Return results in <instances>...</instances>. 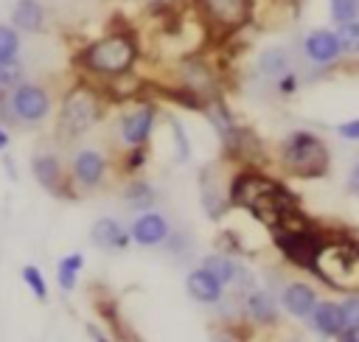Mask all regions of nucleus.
Returning <instances> with one entry per match:
<instances>
[{
  "instance_id": "nucleus-27",
  "label": "nucleus",
  "mask_w": 359,
  "mask_h": 342,
  "mask_svg": "<svg viewBox=\"0 0 359 342\" xmlns=\"http://www.w3.org/2000/svg\"><path fill=\"white\" fill-rule=\"evenodd\" d=\"M20 53V31L14 25H0V62H11Z\"/></svg>"
},
{
  "instance_id": "nucleus-8",
  "label": "nucleus",
  "mask_w": 359,
  "mask_h": 342,
  "mask_svg": "<svg viewBox=\"0 0 359 342\" xmlns=\"http://www.w3.org/2000/svg\"><path fill=\"white\" fill-rule=\"evenodd\" d=\"M300 56L309 62V67L325 73L342 62V48L334 28H311L300 39Z\"/></svg>"
},
{
  "instance_id": "nucleus-29",
  "label": "nucleus",
  "mask_w": 359,
  "mask_h": 342,
  "mask_svg": "<svg viewBox=\"0 0 359 342\" xmlns=\"http://www.w3.org/2000/svg\"><path fill=\"white\" fill-rule=\"evenodd\" d=\"M342 308V331H353L359 334V294H351L339 303Z\"/></svg>"
},
{
  "instance_id": "nucleus-22",
  "label": "nucleus",
  "mask_w": 359,
  "mask_h": 342,
  "mask_svg": "<svg viewBox=\"0 0 359 342\" xmlns=\"http://www.w3.org/2000/svg\"><path fill=\"white\" fill-rule=\"evenodd\" d=\"M81 264H84V258H81L79 252H73V255H67V258L59 261V272H56V278H59V286H62L65 292H70V289L76 286V275H79Z\"/></svg>"
},
{
  "instance_id": "nucleus-4",
  "label": "nucleus",
  "mask_w": 359,
  "mask_h": 342,
  "mask_svg": "<svg viewBox=\"0 0 359 342\" xmlns=\"http://www.w3.org/2000/svg\"><path fill=\"white\" fill-rule=\"evenodd\" d=\"M191 6L196 8L202 28L222 39L238 34L255 17V0H191Z\"/></svg>"
},
{
  "instance_id": "nucleus-2",
  "label": "nucleus",
  "mask_w": 359,
  "mask_h": 342,
  "mask_svg": "<svg viewBox=\"0 0 359 342\" xmlns=\"http://www.w3.org/2000/svg\"><path fill=\"white\" fill-rule=\"evenodd\" d=\"M280 165L297 179H320L331 168V154L320 135L294 129L280 140Z\"/></svg>"
},
{
  "instance_id": "nucleus-33",
  "label": "nucleus",
  "mask_w": 359,
  "mask_h": 342,
  "mask_svg": "<svg viewBox=\"0 0 359 342\" xmlns=\"http://www.w3.org/2000/svg\"><path fill=\"white\" fill-rule=\"evenodd\" d=\"M337 135H339L342 140H359V118L337 123Z\"/></svg>"
},
{
  "instance_id": "nucleus-17",
  "label": "nucleus",
  "mask_w": 359,
  "mask_h": 342,
  "mask_svg": "<svg viewBox=\"0 0 359 342\" xmlns=\"http://www.w3.org/2000/svg\"><path fill=\"white\" fill-rule=\"evenodd\" d=\"M90 235H93V241L98 244V247H107V249H123L126 244H129V233L115 221V219H98L95 224H93V230H90Z\"/></svg>"
},
{
  "instance_id": "nucleus-9",
  "label": "nucleus",
  "mask_w": 359,
  "mask_h": 342,
  "mask_svg": "<svg viewBox=\"0 0 359 342\" xmlns=\"http://www.w3.org/2000/svg\"><path fill=\"white\" fill-rule=\"evenodd\" d=\"M278 185L280 182H275V179H269V177H264L258 171H241V174L233 177V182L227 188V199H230V205H238V207L250 210L261 196L272 193Z\"/></svg>"
},
{
  "instance_id": "nucleus-1",
  "label": "nucleus",
  "mask_w": 359,
  "mask_h": 342,
  "mask_svg": "<svg viewBox=\"0 0 359 342\" xmlns=\"http://www.w3.org/2000/svg\"><path fill=\"white\" fill-rule=\"evenodd\" d=\"M135 59H137V39L132 31H112V34L90 42L79 53V64L84 70H90L95 76H107V78L126 76L132 70Z\"/></svg>"
},
{
  "instance_id": "nucleus-18",
  "label": "nucleus",
  "mask_w": 359,
  "mask_h": 342,
  "mask_svg": "<svg viewBox=\"0 0 359 342\" xmlns=\"http://www.w3.org/2000/svg\"><path fill=\"white\" fill-rule=\"evenodd\" d=\"M286 70H294L292 67V53L286 48H266L261 56H258V73L269 81H275L278 76H283Z\"/></svg>"
},
{
  "instance_id": "nucleus-14",
  "label": "nucleus",
  "mask_w": 359,
  "mask_h": 342,
  "mask_svg": "<svg viewBox=\"0 0 359 342\" xmlns=\"http://www.w3.org/2000/svg\"><path fill=\"white\" fill-rule=\"evenodd\" d=\"M314 306H317V294H314L311 286H306V283H289L283 289V308L292 317H303L306 320V317H311Z\"/></svg>"
},
{
  "instance_id": "nucleus-32",
  "label": "nucleus",
  "mask_w": 359,
  "mask_h": 342,
  "mask_svg": "<svg viewBox=\"0 0 359 342\" xmlns=\"http://www.w3.org/2000/svg\"><path fill=\"white\" fill-rule=\"evenodd\" d=\"M297 87H300V76H297V70H286L283 76L275 78V90H278L280 95H294Z\"/></svg>"
},
{
  "instance_id": "nucleus-24",
  "label": "nucleus",
  "mask_w": 359,
  "mask_h": 342,
  "mask_svg": "<svg viewBox=\"0 0 359 342\" xmlns=\"http://www.w3.org/2000/svg\"><path fill=\"white\" fill-rule=\"evenodd\" d=\"M205 269H208L222 286L236 278V264H233L230 258H224V255H208V258H205Z\"/></svg>"
},
{
  "instance_id": "nucleus-3",
  "label": "nucleus",
  "mask_w": 359,
  "mask_h": 342,
  "mask_svg": "<svg viewBox=\"0 0 359 342\" xmlns=\"http://www.w3.org/2000/svg\"><path fill=\"white\" fill-rule=\"evenodd\" d=\"M325 235L317 233L311 224H306V219L300 221V213L289 216L280 230L275 233V247L286 255V261H292L294 266H303V269H314L323 247H325Z\"/></svg>"
},
{
  "instance_id": "nucleus-26",
  "label": "nucleus",
  "mask_w": 359,
  "mask_h": 342,
  "mask_svg": "<svg viewBox=\"0 0 359 342\" xmlns=\"http://www.w3.org/2000/svg\"><path fill=\"white\" fill-rule=\"evenodd\" d=\"M22 76H25V70H22V64L17 59L0 62V95L11 93L17 84H22Z\"/></svg>"
},
{
  "instance_id": "nucleus-20",
  "label": "nucleus",
  "mask_w": 359,
  "mask_h": 342,
  "mask_svg": "<svg viewBox=\"0 0 359 342\" xmlns=\"http://www.w3.org/2000/svg\"><path fill=\"white\" fill-rule=\"evenodd\" d=\"M247 311L255 322H275L278 320V306H275L272 294L264 292V289H258L247 297Z\"/></svg>"
},
{
  "instance_id": "nucleus-23",
  "label": "nucleus",
  "mask_w": 359,
  "mask_h": 342,
  "mask_svg": "<svg viewBox=\"0 0 359 342\" xmlns=\"http://www.w3.org/2000/svg\"><path fill=\"white\" fill-rule=\"evenodd\" d=\"M202 202L210 216H219L224 210V193H219L216 182L210 179V171H205V177H202Z\"/></svg>"
},
{
  "instance_id": "nucleus-37",
  "label": "nucleus",
  "mask_w": 359,
  "mask_h": 342,
  "mask_svg": "<svg viewBox=\"0 0 359 342\" xmlns=\"http://www.w3.org/2000/svg\"><path fill=\"white\" fill-rule=\"evenodd\" d=\"M286 3H292V6H300V3H303V0H286Z\"/></svg>"
},
{
  "instance_id": "nucleus-13",
  "label": "nucleus",
  "mask_w": 359,
  "mask_h": 342,
  "mask_svg": "<svg viewBox=\"0 0 359 342\" xmlns=\"http://www.w3.org/2000/svg\"><path fill=\"white\" fill-rule=\"evenodd\" d=\"M165 235H168V221L160 213H143L132 224V238L143 247H154V244L165 241Z\"/></svg>"
},
{
  "instance_id": "nucleus-21",
  "label": "nucleus",
  "mask_w": 359,
  "mask_h": 342,
  "mask_svg": "<svg viewBox=\"0 0 359 342\" xmlns=\"http://www.w3.org/2000/svg\"><path fill=\"white\" fill-rule=\"evenodd\" d=\"M334 31H337V39L342 48V59H359V20L339 22Z\"/></svg>"
},
{
  "instance_id": "nucleus-34",
  "label": "nucleus",
  "mask_w": 359,
  "mask_h": 342,
  "mask_svg": "<svg viewBox=\"0 0 359 342\" xmlns=\"http://www.w3.org/2000/svg\"><path fill=\"white\" fill-rule=\"evenodd\" d=\"M146 163V149L143 146H132L129 157H126V171H137Z\"/></svg>"
},
{
  "instance_id": "nucleus-10",
  "label": "nucleus",
  "mask_w": 359,
  "mask_h": 342,
  "mask_svg": "<svg viewBox=\"0 0 359 342\" xmlns=\"http://www.w3.org/2000/svg\"><path fill=\"white\" fill-rule=\"evenodd\" d=\"M151 129H154V107H149V104L135 107L121 118V137H123V143L129 149L132 146H143L149 140Z\"/></svg>"
},
{
  "instance_id": "nucleus-7",
  "label": "nucleus",
  "mask_w": 359,
  "mask_h": 342,
  "mask_svg": "<svg viewBox=\"0 0 359 342\" xmlns=\"http://www.w3.org/2000/svg\"><path fill=\"white\" fill-rule=\"evenodd\" d=\"M50 112V95L39 84H17L11 93H6V118L22 126H34L45 121Z\"/></svg>"
},
{
  "instance_id": "nucleus-31",
  "label": "nucleus",
  "mask_w": 359,
  "mask_h": 342,
  "mask_svg": "<svg viewBox=\"0 0 359 342\" xmlns=\"http://www.w3.org/2000/svg\"><path fill=\"white\" fill-rule=\"evenodd\" d=\"M168 126H171V132H174L177 157H180V160H188V157H191V143H188V137H185V129H182V123H180L177 118H168Z\"/></svg>"
},
{
  "instance_id": "nucleus-30",
  "label": "nucleus",
  "mask_w": 359,
  "mask_h": 342,
  "mask_svg": "<svg viewBox=\"0 0 359 342\" xmlns=\"http://www.w3.org/2000/svg\"><path fill=\"white\" fill-rule=\"evenodd\" d=\"M22 280L31 286V292H34V297H36V300H45V297H48L45 278L39 275V269H36V266H22Z\"/></svg>"
},
{
  "instance_id": "nucleus-35",
  "label": "nucleus",
  "mask_w": 359,
  "mask_h": 342,
  "mask_svg": "<svg viewBox=\"0 0 359 342\" xmlns=\"http://www.w3.org/2000/svg\"><path fill=\"white\" fill-rule=\"evenodd\" d=\"M345 188H348V193H351V196H359V160L353 163V168H351V174H348Z\"/></svg>"
},
{
  "instance_id": "nucleus-38",
  "label": "nucleus",
  "mask_w": 359,
  "mask_h": 342,
  "mask_svg": "<svg viewBox=\"0 0 359 342\" xmlns=\"http://www.w3.org/2000/svg\"><path fill=\"white\" fill-rule=\"evenodd\" d=\"M356 342H359V339H356Z\"/></svg>"
},
{
  "instance_id": "nucleus-16",
  "label": "nucleus",
  "mask_w": 359,
  "mask_h": 342,
  "mask_svg": "<svg viewBox=\"0 0 359 342\" xmlns=\"http://www.w3.org/2000/svg\"><path fill=\"white\" fill-rule=\"evenodd\" d=\"M185 289H188V294H191L194 300H199V303H216V300L222 297V283H219L205 266H202V269H194V272L188 275Z\"/></svg>"
},
{
  "instance_id": "nucleus-25",
  "label": "nucleus",
  "mask_w": 359,
  "mask_h": 342,
  "mask_svg": "<svg viewBox=\"0 0 359 342\" xmlns=\"http://www.w3.org/2000/svg\"><path fill=\"white\" fill-rule=\"evenodd\" d=\"M154 188L149 185V182H143V179H135L129 188H126V202L132 205V207H151L154 205Z\"/></svg>"
},
{
  "instance_id": "nucleus-11",
  "label": "nucleus",
  "mask_w": 359,
  "mask_h": 342,
  "mask_svg": "<svg viewBox=\"0 0 359 342\" xmlns=\"http://www.w3.org/2000/svg\"><path fill=\"white\" fill-rule=\"evenodd\" d=\"M104 174H107V160H104L101 151H95V149H81V151L76 154V160H73V177H76L79 185L95 188V185L104 179Z\"/></svg>"
},
{
  "instance_id": "nucleus-5",
  "label": "nucleus",
  "mask_w": 359,
  "mask_h": 342,
  "mask_svg": "<svg viewBox=\"0 0 359 342\" xmlns=\"http://www.w3.org/2000/svg\"><path fill=\"white\" fill-rule=\"evenodd\" d=\"M314 272L334 289H359V244H325Z\"/></svg>"
},
{
  "instance_id": "nucleus-28",
  "label": "nucleus",
  "mask_w": 359,
  "mask_h": 342,
  "mask_svg": "<svg viewBox=\"0 0 359 342\" xmlns=\"http://www.w3.org/2000/svg\"><path fill=\"white\" fill-rule=\"evenodd\" d=\"M328 14H331L334 25L359 20V0H328Z\"/></svg>"
},
{
  "instance_id": "nucleus-12",
  "label": "nucleus",
  "mask_w": 359,
  "mask_h": 342,
  "mask_svg": "<svg viewBox=\"0 0 359 342\" xmlns=\"http://www.w3.org/2000/svg\"><path fill=\"white\" fill-rule=\"evenodd\" d=\"M11 25L22 34H39L45 28V6L39 0H17L11 8Z\"/></svg>"
},
{
  "instance_id": "nucleus-15",
  "label": "nucleus",
  "mask_w": 359,
  "mask_h": 342,
  "mask_svg": "<svg viewBox=\"0 0 359 342\" xmlns=\"http://www.w3.org/2000/svg\"><path fill=\"white\" fill-rule=\"evenodd\" d=\"M311 325L323 334V336H331L337 339L339 331H342V308L339 303H331V300H317L314 311H311Z\"/></svg>"
},
{
  "instance_id": "nucleus-19",
  "label": "nucleus",
  "mask_w": 359,
  "mask_h": 342,
  "mask_svg": "<svg viewBox=\"0 0 359 342\" xmlns=\"http://www.w3.org/2000/svg\"><path fill=\"white\" fill-rule=\"evenodd\" d=\"M31 171L36 177V182L53 193H59V185H62V165L53 154H36L34 163H31Z\"/></svg>"
},
{
  "instance_id": "nucleus-36",
  "label": "nucleus",
  "mask_w": 359,
  "mask_h": 342,
  "mask_svg": "<svg viewBox=\"0 0 359 342\" xmlns=\"http://www.w3.org/2000/svg\"><path fill=\"white\" fill-rule=\"evenodd\" d=\"M6 146H8V132L0 126V151H6Z\"/></svg>"
},
{
  "instance_id": "nucleus-6",
  "label": "nucleus",
  "mask_w": 359,
  "mask_h": 342,
  "mask_svg": "<svg viewBox=\"0 0 359 342\" xmlns=\"http://www.w3.org/2000/svg\"><path fill=\"white\" fill-rule=\"evenodd\" d=\"M101 115V104L90 87H73L59 109V132L65 137H79L84 135Z\"/></svg>"
}]
</instances>
